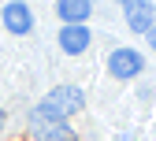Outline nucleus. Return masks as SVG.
<instances>
[{"mask_svg": "<svg viewBox=\"0 0 156 141\" xmlns=\"http://www.w3.org/2000/svg\"><path fill=\"white\" fill-rule=\"evenodd\" d=\"M86 108V93L78 86H56L41 104L34 108V126H52V123H67L74 111Z\"/></svg>", "mask_w": 156, "mask_h": 141, "instance_id": "obj_1", "label": "nucleus"}, {"mask_svg": "<svg viewBox=\"0 0 156 141\" xmlns=\"http://www.w3.org/2000/svg\"><path fill=\"white\" fill-rule=\"evenodd\" d=\"M0 19H4V30L8 33H30L34 30V11L26 8V0H11V4H4V11H0Z\"/></svg>", "mask_w": 156, "mask_h": 141, "instance_id": "obj_2", "label": "nucleus"}, {"mask_svg": "<svg viewBox=\"0 0 156 141\" xmlns=\"http://www.w3.org/2000/svg\"><path fill=\"white\" fill-rule=\"evenodd\" d=\"M141 56L134 52V48H115L112 56H108V74L112 78H138L141 74Z\"/></svg>", "mask_w": 156, "mask_h": 141, "instance_id": "obj_3", "label": "nucleus"}, {"mask_svg": "<svg viewBox=\"0 0 156 141\" xmlns=\"http://www.w3.org/2000/svg\"><path fill=\"white\" fill-rule=\"evenodd\" d=\"M126 26L134 33H149L156 26V8L152 0H126Z\"/></svg>", "mask_w": 156, "mask_h": 141, "instance_id": "obj_4", "label": "nucleus"}, {"mask_svg": "<svg viewBox=\"0 0 156 141\" xmlns=\"http://www.w3.org/2000/svg\"><path fill=\"white\" fill-rule=\"evenodd\" d=\"M89 41H93V37H89V26H86V23L60 30V48H63L67 56H82V52L89 48Z\"/></svg>", "mask_w": 156, "mask_h": 141, "instance_id": "obj_5", "label": "nucleus"}, {"mask_svg": "<svg viewBox=\"0 0 156 141\" xmlns=\"http://www.w3.org/2000/svg\"><path fill=\"white\" fill-rule=\"evenodd\" d=\"M93 11V0H60L56 4V15L63 19V26H82Z\"/></svg>", "mask_w": 156, "mask_h": 141, "instance_id": "obj_6", "label": "nucleus"}, {"mask_svg": "<svg viewBox=\"0 0 156 141\" xmlns=\"http://www.w3.org/2000/svg\"><path fill=\"white\" fill-rule=\"evenodd\" d=\"M41 141H78V137L67 123H52V126H41Z\"/></svg>", "mask_w": 156, "mask_h": 141, "instance_id": "obj_7", "label": "nucleus"}, {"mask_svg": "<svg viewBox=\"0 0 156 141\" xmlns=\"http://www.w3.org/2000/svg\"><path fill=\"white\" fill-rule=\"evenodd\" d=\"M149 48H156V26L149 30Z\"/></svg>", "mask_w": 156, "mask_h": 141, "instance_id": "obj_8", "label": "nucleus"}, {"mask_svg": "<svg viewBox=\"0 0 156 141\" xmlns=\"http://www.w3.org/2000/svg\"><path fill=\"white\" fill-rule=\"evenodd\" d=\"M0 130H4V108H0Z\"/></svg>", "mask_w": 156, "mask_h": 141, "instance_id": "obj_9", "label": "nucleus"}, {"mask_svg": "<svg viewBox=\"0 0 156 141\" xmlns=\"http://www.w3.org/2000/svg\"><path fill=\"white\" fill-rule=\"evenodd\" d=\"M123 4H126V0H123Z\"/></svg>", "mask_w": 156, "mask_h": 141, "instance_id": "obj_10", "label": "nucleus"}]
</instances>
